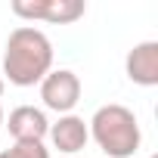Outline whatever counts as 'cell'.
<instances>
[{
    "mask_svg": "<svg viewBox=\"0 0 158 158\" xmlns=\"http://www.w3.org/2000/svg\"><path fill=\"white\" fill-rule=\"evenodd\" d=\"M3 124L10 127V136L16 143H44V136L50 133V121L44 109L34 106H16L10 118H3Z\"/></svg>",
    "mask_w": 158,
    "mask_h": 158,
    "instance_id": "5b68a950",
    "label": "cell"
},
{
    "mask_svg": "<svg viewBox=\"0 0 158 158\" xmlns=\"http://www.w3.org/2000/svg\"><path fill=\"white\" fill-rule=\"evenodd\" d=\"M87 130H90V136L96 139V146L109 158H130L143 143L136 115L121 102L99 106L93 112V118L87 121Z\"/></svg>",
    "mask_w": 158,
    "mask_h": 158,
    "instance_id": "7a4b0ae2",
    "label": "cell"
},
{
    "mask_svg": "<svg viewBox=\"0 0 158 158\" xmlns=\"http://www.w3.org/2000/svg\"><path fill=\"white\" fill-rule=\"evenodd\" d=\"M13 13L28 22H53V25H71L87 13L84 0H16Z\"/></svg>",
    "mask_w": 158,
    "mask_h": 158,
    "instance_id": "3957f363",
    "label": "cell"
},
{
    "mask_svg": "<svg viewBox=\"0 0 158 158\" xmlns=\"http://www.w3.org/2000/svg\"><path fill=\"white\" fill-rule=\"evenodd\" d=\"M124 71L133 84L139 87H155L158 84V40H143L136 44L127 59H124Z\"/></svg>",
    "mask_w": 158,
    "mask_h": 158,
    "instance_id": "8992f818",
    "label": "cell"
},
{
    "mask_svg": "<svg viewBox=\"0 0 158 158\" xmlns=\"http://www.w3.org/2000/svg\"><path fill=\"white\" fill-rule=\"evenodd\" d=\"M3 87H6V81H3V71H0V96H3Z\"/></svg>",
    "mask_w": 158,
    "mask_h": 158,
    "instance_id": "9c48e42d",
    "label": "cell"
},
{
    "mask_svg": "<svg viewBox=\"0 0 158 158\" xmlns=\"http://www.w3.org/2000/svg\"><path fill=\"white\" fill-rule=\"evenodd\" d=\"M0 158H50V149L44 143H13V149L0 152Z\"/></svg>",
    "mask_w": 158,
    "mask_h": 158,
    "instance_id": "ba28073f",
    "label": "cell"
},
{
    "mask_svg": "<svg viewBox=\"0 0 158 158\" xmlns=\"http://www.w3.org/2000/svg\"><path fill=\"white\" fill-rule=\"evenodd\" d=\"M149 158H158V155H149Z\"/></svg>",
    "mask_w": 158,
    "mask_h": 158,
    "instance_id": "8fae6325",
    "label": "cell"
},
{
    "mask_svg": "<svg viewBox=\"0 0 158 158\" xmlns=\"http://www.w3.org/2000/svg\"><path fill=\"white\" fill-rule=\"evenodd\" d=\"M0 71H3V81H10L16 87L40 84L53 71V44H50V37L34 25H19L16 31H10Z\"/></svg>",
    "mask_w": 158,
    "mask_h": 158,
    "instance_id": "6da1fadb",
    "label": "cell"
},
{
    "mask_svg": "<svg viewBox=\"0 0 158 158\" xmlns=\"http://www.w3.org/2000/svg\"><path fill=\"white\" fill-rule=\"evenodd\" d=\"M50 139H53V146L59 149V152H65V155H74V152H81L84 146H87V139H90V130H87V121L81 118V115H59V121L56 124H50V133H47Z\"/></svg>",
    "mask_w": 158,
    "mask_h": 158,
    "instance_id": "52a82bcc",
    "label": "cell"
},
{
    "mask_svg": "<svg viewBox=\"0 0 158 158\" xmlns=\"http://www.w3.org/2000/svg\"><path fill=\"white\" fill-rule=\"evenodd\" d=\"M0 127H3V109H0Z\"/></svg>",
    "mask_w": 158,
    "mask_h": 158,
    "instance_id": "30bf717a",
    "label": "cell"
},
{
    "mask_svg": "<svg viewBox=\"0 0 158 158\" xmlns=\"http://www.w3.org/2000/svg\"><path fill=\"white\" fill-rule=\"evenodd\" d=\"M40 99L50 112L71 115V109L81 102V77L68 68H53L40 81Z\"/></svg>",
    "mask_w": 158,
    "mask_h": 158,
    "instance_id": "277c9868",
    "label": "cell"
}]
</instances>
